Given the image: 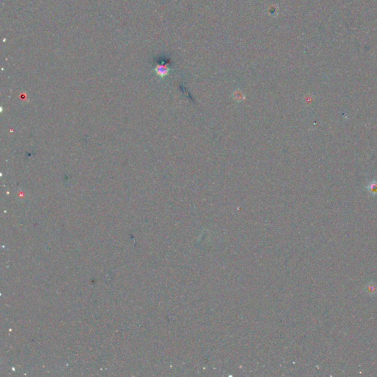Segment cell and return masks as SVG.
I'll return each mask as SVG.
<instances>
[{"label": "cell", "mask_w": 377, "mask_h": 377, "mask_svg": "<svg viewBox=\"0 0 377 377\" xmlns=\"http://www.w3.org/2000/svg\"><path fill=\"white\" fill-rule=\"evenodd\" d=\"M155 71H156L157 74L159 76H161V77H164L165 75H167V73H168V69L164 66H157Z\"/></svg>", "instance_id": "obj_1"}]
</instances>
